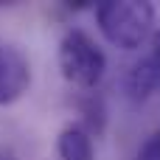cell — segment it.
Returning <instances> with one entry per match:
<instances>
[{
    "label": "cell",
    "instance_id": "6da1fadb",
    "mask_svg": "<svg viewBox=\"0 0 160 160\" xmlns=\"http://www.w3.org/2000/svg\"><path fill=\"white\" fill-rule=\"evenodd\" d=\"M96 22L110 45L135 51L152 37L155 6L146 0H104L96 6Z\"/></svg>",
    "mask_w": 160,
    "mask_h": 160
},
{
    "label": "cell",
    "instance_id": "7a4b0ae2",
    "mask_svg": "<svg viewBox=\"0 0 160 160\" xmlns=\"http://www.w3.org/2000/svg\"><path fill=\"white\" fill-rule=\"evenodd\" d=\"M59 70L73 87L93 90L107 73V56L87 31L70 28L59 42Z\"/></svg>",
    "mask_w": 160,
    "mask_h": 160
},
{
    "label": "cell",
    "instance_id": "3957f363",
    "mask_svg": "<svg viewBox=\"0 0 160 160\" xmlns=\"http://www.w3.org/2000/svg\"><path fill=\"white\" fill-rule=\"evenodd\" d=\"M31 87V62L28 56L8 42H0V107L14 104Z\"/></svg>",
    "mask_w": 160,
    "mask_h": 160
},
{
    "label": "cell",
    "instance_id": "277c9868",
    "mask_svg": "<svg viewBox=\"0 0 160 160\" xmlns=\"http://www.w3.org/2000/svg\"><path fill=\"white\" fill-rule=\"evenodd\" d=\"M124 87H127V96H129L132 101H146V98H152L160 90V62L152 53L141 56V59L129 68Z\"/></svg>",
    "mask_w": 160,
    "mask_h": 160
},
{
    "label": "cell",
    "instance_id": "5b68a950",
    "mask_svg": "<svg viewBox=\"0 0 160 160\" xmlns=\"http://www.w3.org/2000/svg\"><path fill=\"white\" fill-rule=\"evenodd\" d=\"M56 152L59 160H93L96 149H93V138L79 127V124H68L59 138H56Z\"/></svg>",
    "mask_w": 160,
    "mask_h": 160
},
{
    "label": "cell",
    "instance_id": "8992f818",
    "mask_svg": "<svg viewBox=\"0 0 160 160\" xmlns=\"http://www.w3.org/2000/svg\"><path fill=\"white\" fill-rule=\"evenodd\" d=\"M79 112H82V121H84V124H79V127H82L90 138L104 132V124H107V107H104V98H101V96L90 93L87 98H82V101H79Z\"/></svg>",
    "mask_w": 160,
    "mask_h": 160
},
{
    "label": "cell",
    "instance_id": "52a82bcc",
    "mask_svg": "<svg viewBox=\"0 0 160 160\" xmlns=\"http://www.w3.org/2000/svg\"><path fill=\"white\" fill-rule=\"evenodd\" d=\"M135 160H160V129L138 149V158Z\"/></svg>",
    "mask_w": 160,
    "mask_h": 160
},
{
    "label": "cell",
    "instance_id": "ba28073f",
    "mask_svg": "<svg viewBox=\"0 0 160 160\" xmlns=\"http://www.w3.org/2000/svg\"><path fill=\"white\" fill-rule=\"evenodd\" d=\"M149 39H152V51H149V53L160 62V28H158V31H152V37H149Z\"/></svg>",
    "mask_w": 160,
    "mask_h": 160
},
{
    "label": "cell",
    "instance_id": "9c48e42d",
    "mask_svg": "<svg viewBox=\"0 0 160 160\" xmlns=\"http://www.w3.org/2000/svg\"><path fill=\"white\" fill-rule=\"evenodd\" d=\"M0 160H17V155L11 149H0Z\"/></svg>",
    "mask_w": 160,
    "mask_h": 160
},
{
    "label": "cell",
    "instance_id": "30bf717a",
    "mask_svg": "<svg viewBox=\"0 0 160 160\" xmlns=\"http://www.w3.org/2000/svg\"><path fill=\"white\" fill-rule=\"evenodd\" d=\"M0 8H6V3H3V0H0Z\"/></svg>",
    "mask_w": 160,
    "mask_h": 160
}]
</instances>
